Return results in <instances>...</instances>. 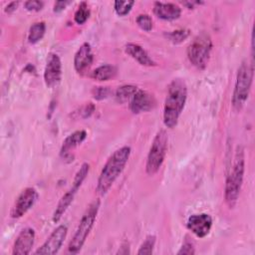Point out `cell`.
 Masks as SVG:
<instances>
[{"label": "cell", "mask_w": 255, "mask_h": 255, "mask_svg": "<svg viewBox=\"0 0 255 255\" xmlns=\"http://www.w3.org/2000/svg\"><path fill=\"white\" fill-rule=\"evenodd\" d=\"M87 137V132L84 129L76 130L73 133L69 134L63 141L61 146V155L66 157L72 149H74L76 146L81 144Z\"/></svg>", "instance_id": "cell-18"}, {"label": "cell", "mask_w": 255, "mask_h": 255, "mask_svg": "<svg viewBox=\"0 0 255 255\" xmlns=\"http://www.w3.org/2000/svg\"><path fill=\"white\" fill-rule=\"evenodd\" d=\"M38 198V192L33 187L25 188L17 197L11 212L10 216L14 219L22 217L29 209L33 207Z\"/></svg>", "instance_id": "cell-9"}, {"label": "cell", "mask_w": 255, "mask_h": 255, "mask_svg": "<svg viewBox=\"0 0 255 255\" xmlns=\"http://www.w3.org/2000/svg\"><path fill=\"white\" fill-rule=\"evenodd\" d=\"M89 17H90V9L87 2H81L74 15L75 22L79 25H83L86 23Z\"/></svg>", "instance_id": "cell-22"}, {"label": "cell", "mask_w": 255, "mask_h": 255, "mask_svg": "<svg viewBox=\"0 0 255 255\" xmlns=\"http://www.w3.org/2000/svg\"><path fill=\"white\" fill-rule=\"evenodd\" d=\"M70 2H68V1H57V2H55V4H54V12H56V13H60V12H62L63 10H65V8H66V6L69 4Z\"/></svg>", "instance_id": "cell-30"}, {"label": "cell", "mask_w": 255, "mask_h": 255, "mask_svg": "<svg viewBox=\"0 0 255 255\" xmlns=\"http://www.w3.org/2000/svg\"><path fill=\"white\" fill-rule=\"evenodd\" d=\"M94 60V54L90 43H83L77 50L74 56V68L77 73H85L92 65Z\"/></svg>", "instance_id": "cell-15"}, {"label": "cell", "mask_w": 255, "mask_h": 255, "mask_svg": "<svg viewBox=\"0 0 255 255\" xmlns=\"http://www.w3.org/2000/svg\"><path fill=\"white\" fill-rule=\"evenodd\" d=\"M253 62H249L247 59L242 61L238 68L232 96V106L236 111H241L248 100L253 81Z\"/></svg>", "instance_id": "cell-4"}, {"label": "cell", "mask_w": 255, "mask_h": 255, "mask_svg": "<svg viewBox=\"0 0 255 255\" xmlns=\"http://www.w3.org/2000/svg\"><path fill=\"white\" fill-rule=\"evenodd\" d=\"M62 79V62L55 53H50L44 70V81L48 88L56 87Z\"/></svg>", "instance_id": "cell-11"}, {"label": "cell", "mask_w": 255, "mask_h": 255, "mask_svg": "<svg viewBox=\"0 0 255 255\" xmlns=\"http://www.w3.org/2000/svg\"><path fill=\"white\" fill-rule=\"evenodd\" d=\"M110 94V89L108 87H95L93 90V96L96 100L106 99Z\"/></svg>", "instance_id": "cell-29"}, {"label": "cell", "mask_w": 255, "mask_h": 255, "mask_svg": "<svg viewBox=\"0 0 255 255\" xmlns=\"http://www.w3.org/2000/svg\"><path fill=\"white\" fill-rule=\"evenodd\" d=\"M100 206H101V201L99 199H96L93 202H91L90 205L87 207L85 213L83 214L79 222L76 232L69 243L68 250L70 253L76 254L84 246L92 228L94 227Z\"/></svg>", "instance_id": "cell-5"}, {"label": "cell", "mask_w": 255, "mask_h": 255, "mask_svg": "<svg viewBox=\"0 0 255 255\" xmlns=\"http://www.w3.org/2000/svg\"><path fill=\"white\" fill-rule=\"evenodd\" d=\"M130 147L122 146L115 150L106 161L97 181L96 190L100 195H105L123 172L130 155Z\"/></svg>", "instance_id": "cell-2"}, {"label": "cell", "mask_w": 255, "mask_h": 255, "mask_svg": "<svg viewBox=\"0 0 255 255\" xmlns=\"http://www.w3.org/2000/svg\"><path fill=\"white\" fill-rule=\"evenodd\" d=\"M24 7L28 11L37 12V11L42 10V8L44 7V2L43 1H38V0H29V1H26L24 3Z\"/></svg>", "instance_id": "cell-28"}, {"label": "cell", "mask_w": 255, "mask_h": 255, "mask_svg": "<svg viewBox=\"0 0 255 255\" xmlns=\"http://www.w3.org/2000/svg\"><path fill=\"white\" fill-rule=\"evenodd\" d=\"M90 171V164L85 162L81 165V167L78 169V171L75 174L72 186L69 188V190L61 197L60 201L58 202V205L56 206V209L53 213V221L58 222L64 215V213L67 211V209L70 207L72 202L74 201L75 195L77 194L78 190L80 189L82 183L86 179L88 173Z\"/></svg>", "instance_id": "cell-8"}, {"label": "cell", "mask_w": 255, "mask_h": 255, "mask_svg": "<svg viewBox=\"0 0 255 255\" xmlns=\"http://www.w3.org/2000/svg\"><path fill=\"white\" fill-rule=\"evenodd\" d=\"M168 136L164 129H159L154 135L146 157L145 171L148 175H154L161 167L167 152Z\"/></svg>", "instance_id": "cell-7"}, {"label": "cell", "mask_w": 255, "mask_h": 255, "mask_svg": "<svg viewBox=\"0 0 255 255\" xmlns=\"http://www.w3.org/2000/svg\"><path fill=\"white\" fill-rule=\"evenodd\" d=\"M135 22L137 24V26L145 31V32H149L151 31L152 27H153V23H152V19L148 14H139L136 19Z\"/></svg>", "instance_id": "cell-26"}, {"label": "cell", "mask_w": 255, "mask_h": 255, "mask_svg": "<svg viewBox=\"0 0 255 255\" xmlns=\"http://www.w3.org/2000/svg\"><path fill=\"white\" fill-rule=\"evenodd\" d=\"M153 14L164 21H173L180 17L181 8L171 2H154L153 3Z\"/></svg>", "instance_id": "cell-16"}, {"label": "cell", "mask_w": 255, "mask_h": 255, "mask_svg": "<svg viewBox=\"0 0 255 255\" xmlns=\"http://www.w3.org/2000/svg\"><path fill=\"white\" fill-rule=\"evenodd\" d=\"M68 233V228L66 225H59L48 237V239L43 243V245L38 248L35 254L41 255H52L56 254L62 247Z\"/></svg>", "instance_id": "cell-10"}, {"label": "cell", "mask_w": 255, "mask_h": 255, "mask_svg": "<svg viewBox=\"0 0 255 255\" xmlns=\"http://www.w3.org/2000/svg\"><path fill=\"white\" fill-rule=\"evenodd\" d=\"M117 74V68L113 65H102L92 72L91 77L97 81H109Z\"/></svg>", "instance_id": "cell-19"}, {"label": "cell", "mask_w": 255, "mask_h": 255, "mask_svg": "<svg viewBox=\"0 0 255 255\" xmlns=\"http://www.w3.org/2000/svg\"><path fill=\"white\" fill-rule=\"evenodd\" d=\"M212 50V40L209 34L202 32L191 41L187 48L189 62L198 70H204L209 62Z\"/></svg>", "instance_id": "cell-6"}, {"label": "cell", "mask_w": 255, "mask_h": 255, "mask_svg": "<svg viewBox=\"0 0 255 255\" xmlns=\"http://www.w3.org/2000/svg\"><path fill=\"white\" fill-rule=\"evenodd\" d=\"M137 87L133 85H123L116 91V99L119 103H126L131 99V97L137 91Z\"/></svg>", "instance_id": "cell-21"}, {"label": "cell", "mask_w": 255, "mask_h": 255, "mask_svg": "<svg viewBox=\"0 0 255 255\" xmlns=\"http://www.w3.org/2000/svg\"><path fill=\"white\" fill-rule=\"evenodd\" d=\"M46 32V24L43 21L35 22L29 29L28 42L30 44H36L44 37Z\"/></svg>", "instance_id": "cell-20"}, {"label": "cell", "mask_w": 255, "mask_h": 255, "mask_svg": "<svg viewBox=\"0 0 255 255\" xmlns=\"http://www.w3.org/2000/svg\"><path fill=\"white\" fill-rule=\"evenodd\" d=\"M195 250H194V245L192 243V241L185 239L182 246L180 247V249L178 250L177 254L181 255V254H186V255H190V254H194Z\"/></svg>", "instance_id": "cell-27"}, {"label": "cell", "mask_w": 255, "mask_h": 255, "mask_svg": "<svg viewBox=\"0 0 255 255\" xmlns=\"http://www.w3.org/2000/svg\"><path fill=\"white\" fill-rule=\"evenodd\" d=\"M125 52L129 55L133 60H135L138 64L145 67L154 66L155 63L148 55V53L138 44L135 43H128L125 46Z\"/></svg>", "instance_id": "cell-17"}, {"label": "cell", "mask_w": 255, "mask_h": 255, "mask_svg": "<svg viewBox=\"0 0 255 255\" xmlns=\"http://www.w3.org/2000/svg\"><path fill=\"white\" fill-rule=\"evenodd\" d=\"M134 3V1H116L114 3V9L119 16H126L130 12Z\"/></svg>", "instance_id": "cell-23"}, {"label": "cell", "mask_w": 255, "mask_h": 255, "mask_svg": "<svg viewBox=\"0 0 255 255\" xmlns=\"http://www.w3.org/2000/svg\"><path fill=\"white\" fill-rule=\"evenodd\" d=\"M165 36L167 40H169L173 44H178L184 41L189 36V31L186 29H178L165 34Z\"/></svg>", "instance_id": "cell-24"}, {"label": "cell", "mask_w": 255, "mask_h": 255, "mask_svg": "<svg viewBox=\"0 0 255 255\" xmlns=\"http://www.w3.org/2000/svg\"><path fill=\"white\" fill-rule=\"evenodd\" d=\"M35 241V231L31 227L24 228L17 236L12 254L14 255H27L31 252V249Z\"/></svg>", "instance_id": "cell-14"}, {"label": "cell", "mask_w": 255, "mask_h": 255, "mask_svg": "<svg viewBox=\"0 0 255 255\" xmlns=\"http://www.w3.org/2000/svg\"><path fill=\"white\" fill-rule=\"evenodd\" d=\"M18 5H19L18 1H13V2L8 3V5L5 7V12L8 14L13 13L18 8Z\"/></svg>", "instance_id": "cell-31"}, {"label": "cell", "mask_w": 255, "mask_h": 255, "mask_svg": "<svg viewBox=\"0 0 255 255\" xmlns=\"http://www.w3.org/2000/svg\"><path fill=\"white\" fill-rule=\"evenodd\" d=\"M187 99V87L182 79L176 78L170 82L163 106V124L173 128L184 109Z\"/></svg>", "instance_id": "cell-1"}, {"label": "cell", "mask_w": 255, "mask_h": 255, "mask_svg": "<svg viewBox=\"0 0 255 255\" xmlns=\"http://www.w3.org/2000/svg\"><path fill=\"white\" fill-rule=\"evenodd\" d=\"M212 217L207 213L192 214L188 217L186 226L197 237L204 238L207 236L212 227Z\"/></svg>", "instance_id": "cell-12"}, {"label": "cell", "mask_w": 255, "mask_h": 255, "mask_svg": "<svg viewBox=\"0 0 255 255\" xmlns=\"http://www.w3.org/2000/svg\"><path fill=\"white\" fill-rule=\"evenodd\" d=\"M155 106L154 97L144 90H137L129 100V110L133 114H140L152 110Z\"/></svg>", "instance_id": "cell-13"}, {"label": "cell", "mask_w": 255, "mask_h": 255, "mask_svg": "<svg viewBox=\"0 0 255 255\" xmlns=\"http://www.w3.org/2000/svg\"><path fill=\"white\" fill-rule=\"evenodd\" d=\"M245 172V154L244 148L238 145L234 154L233 164L226 177L224 188V199L227 206L231 209L236 205L241 187L243 184Z\"/></svg>", "instance_id": "cell-3"}, {"label": "cell", "mask_w": 255, "mask_h": 255, "mask_svg": "<svg viewBox=\"0 0 255 255\" xmlns=\"http://www.w3.org/2000/svg\"><path fill=\"white\" fill-rule=\"evenodd\" d=\"M155 245V236L154 235H148L144 241L141 243L137 254H151L153 252V248Z\"/></svg>", "instance_id": "cell-25"}]
</instances>
